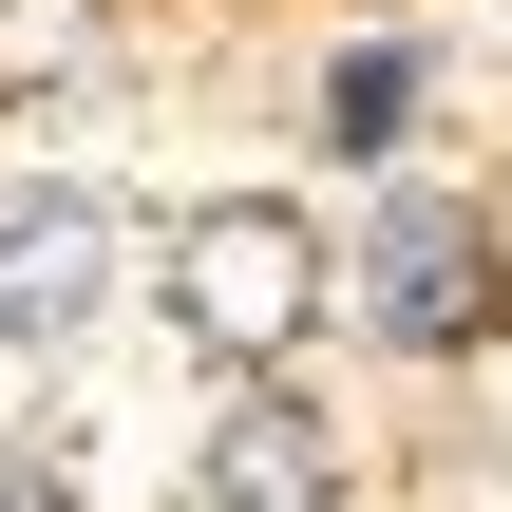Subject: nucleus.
I'll use <instances>...</instances> for the list:
<instances>
[{
	"mask_svg": "<svg viewBox=\"0 0 512 512\" xmlns=\"http://www.w3.org/2000/svg\"><path fill=\"white\" fill-rule=\"evenodd\" d=\"M361 323L399 342V361H475L512 323V247L475 190H380V228H361Z\"/></svg>",
	"mask_w": 512,
	"mask_h": 512,
	"instance_id": "obj_2",
	"label": "nucleus"
},
{
	"mask_svg": "<svg viewBox=\"0 0 512 512\" xmlns=\"http://www.w3.org/2000/svg\"><path fill=\"white\" fill-rule=\"evenodd\" d=\"M399 114H418V57H399V38H361V57L323 76V152H399Z\"/></svg>",
	"mask_w": 512,
	"mask_h": 512,
	"instance_id": "obj_5",
	"label": "nucleus"
},
{
	"mask_svg": "<svg viewBox=\"0 0 512 512\" xmlns=\"http://www.w3.org/2000/svg\"><path fill=\"white\" fill-rule=\"evenodd\" d=\"M171 512H342V418L304 380H247L209 437H190V494Z\"/></svg>",
	"mask_w": 512,
	"mask_h": 512,
	"instance_id": "obj_4",
	"label": "nucleus"
},
{
	"mask_svg": "<svg viewBox=\"0 0 512 512\" xmlns=\"http://www.w3.org/2000/svg\"><path fill=\"white\" fill-rule=\"evenodd\" d=\"M152 304H171V342H190V361H228V399H247V380H285V361L323 342L342 247H323V209H304V190H209V209H171Z\"/></svg>",
	"mask_w": 512,
	"mask_h": 512,
	"instance_id": "obj_1",
	"label": "nucleus"
},
{
	"mask_svg": "<svg viewBox=\"0 0 512 512\" xmlns=\"http://www.w3.org/2000/svg\"><path fill=\"white\" fill-rule=\"evenodd\" d=\"M95 304H114V190L95 171H0V342L57 361Z\"/></svg>",
	"mask_w": 512,
	"mask_h": 512,
	"instance_id": "obj_3",
	"label": "nucleus"
},
{
	"mask_svg": "<svg viewBox=\"0 0 512 512\" xmlns=\"http://www.w3.org/2000/svg\"><path fill=\"white\" fill-rule=\"evenodd\" d=\"M76 494V456H57V437H0V512H57Z\"/></svg>",
	"mask_w": 512,
	"mask_h": 512,
	"instance_id": "obj_6",
	"label": "nucleus"
}]
</instances>
